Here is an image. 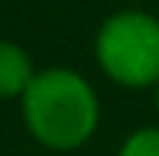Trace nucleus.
Returning a JSON list of instances; mask_svg holds the SVG:
<instances>
[{
	"instance_id": "f257e3e1",
	"label": "nucleus",
	"mask_w": 159,
	"mask_h": 156,
	"mask_svg": "<svg viewBox=\"0 0 159 156\" xmlns=\"http://www.w3.org/2000/svg\"><path fill=\"white\" fill-rule=\"evenodd\" d=\"M23 120L33 140L49 150H78L98 130L101 101L84 75L71 68L36 72L23 91Z\"/></svg>"
},
{
	"instance_id": "f03ea898",
	"label": "nucleus",
	"mask_w": 159,
	"mask_h": 156,
	"mask_svg": "<svg viewBox=\"0 0 159 156\" xmlns=\"http://www.w3.org/2000/svg\"><path fill=\"white\" fill-rule=\"evenodd\" d=\"M98 65L124 88L159 85V20L143 10H120L107 16L94 39Z\"/></svg>"
},
{
	"instance_id": "7ed1b4c3",
	"label": "nucleus",
	"mask_w": 159,
	"mask_h": 156,
	"mask_svg": "<svg viewBox=\"0 0 159 156\" xmlns=\"http://www.w3.org/2000/svg\"><path fill=\"white\" fill-rule=\"evenodd\" d=\"M33 78H36V68L26 49L0 39V98H23Z\"/></svg>"
},
{
	"instance_id": "20e7f679",
	"label": "nucleus",
	"mask_w": 159,
	"mask_h": 156,
	"mask_svg": "<svg viewBox=\"0 0 159 156\" xmlns=\"http://www.w3.org/2000/svg\"><path fill=\"white\" fill-rule=\"evenodd\" d=\"M117 156H159V127H140L120 143Z\"/></svg>"
},
{
	"instance_id": "39448f33",
	"label": "nucleus",
	"mask_w": 159,
	"mask_h": 156,
	"mask_svg": "<svg viewBox=\"0 0 159 156\" xmlns=\"http://www.w3.org/2000/svg\"><path fill=\"white\" fill-rule=\"evenodd\" d=\"M156 114H159V85H156Z\"/></svg>"
}]
</instances>
